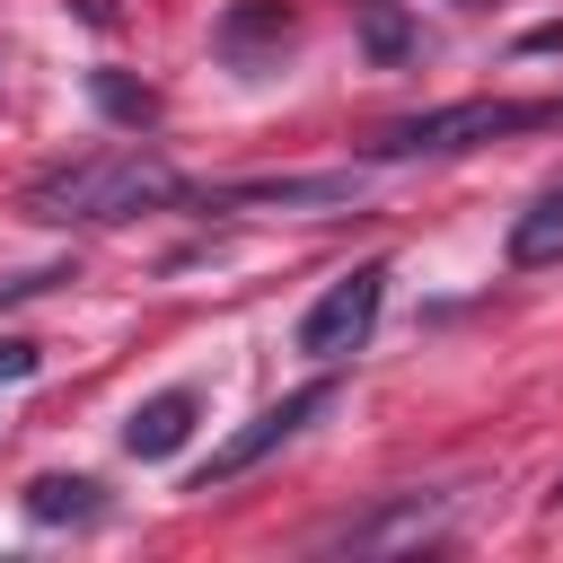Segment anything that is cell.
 Masks as SVG:
<instances>
[{"label":"cell","instance_id":"6da1fadb","mask_svg":"<svg viewBox=\"0 0 563 563\" xmlns=\"http://www.w3.org/2000/svg\"><path fill=\"white\" fill-rule=\"evenodd\" d=\"M167 202H185V176L158 150H88V158L44 167L26 185V211L53 220V229H114V220H141V211H167Z\"/></svg>","mask_w":563,"mask_h":563},{"label":"cell","instance_id":"7a4b0ae2","mask_svg":"<svg viewBox=\"0 0 563 563\" xmlns=\"http://www.w3.org/2000/svg\"><path fill=\"white\" fill-rule=\"evenodd\" d=\"M545 123H563V97H457V106H422V114L378 123L369 158H449V150L501 141V132H545Z\"/></svg>","mask_w":563,"mask_h":563},{"label":"cell","instance_id":"3957f363","mask_svg":"<svg viewBox=\"0 0 563 563\" xmlns=\"http://www.w3.org/2000/svg\"><path fill=\"white\" fill-rule=\"evenodd\" d=\"M317 413H334V378H308V387H290L282 405H264V413H255L246 431H229V440H220V449L202 457L194 493H211V484H238L246 466H264L273 449H290V440H299V431H308Z\"/></svg>","mask_w":563,"mask_h":563},{"label":"cell","instance_id":"277c9868","mask_svg":"<svg viewBox=\"0 0 563 563\" xmlns=\"http://www.w3.org/2000/svg\"><path fill=\"white\" fill-rule=\"evenodd\" d=\"M369 194V176L361 167H282V176H229V185H211L202 202L211 211H352Z\"/></svg>","mask_w":563,"mask_h":563},{"label":"cell","instance_id":"5b68a950","mask_svg":"<svg viewBox=\"0 0 563 563\" xmlns=\"http://www.w3.org/2000/svg\"><path fill=\"white\" fill-rule=\"evenodd\" d=\"M378 308H387V264H352V273L325 282L317 308L299 317V352H308V361H343V352H361L369 325H378Z\"/></svg>","mask_w":563,"mask_h":563},{"label":"cell","instance_id":"8992f818","mask_svg":"<svg viewBox=\"0 0 563 563\" xmlns=\"http://www.w3.org/2000/svg\"><path fill=\"white\" fill-rule=\"evenodd\" d=\"M449 519H457V493H405V501H387V510H369V519H334L325 545H343V554H387V545L440 537Z\"/></svg>","mask_w":563,"mask_h":563},{"label":"cell","instance_id":"52a82bcc","mask_svg":"<svg viewBox=\"0 0 563 563\" xmlns=\"http://www.w3.org/2000/svg\"><path fill=\"white\" fill-rule=\"evenodd\" d=\"M194 422H202V396H194V387H158V396H141V405H132L123 449H132L141 466H158V457H176V449L194 440Z\"/></svg>","mask_w":563,"mask_h":563},{"label":"cell","instance_id":"ba28073f","mask_svg":"<svg viewBox=\"0 0 563 563\" xmlns=\"http://www.w3.org/2000/svg\"><path fill=\"white\" fill-rule=\"evenodd\" d=\"M26 519L35 528H88V519H106V493L88 475H35L26 484Z\"/></svg>","mask_w":563,"mask_h":563},{"label":"cell","instance_id":"9c48e42d","mask_svg":"<svg viewBox=\"0 0 563 563\" xmlns=\"http://www.w3.org/2000/svg\"><path fill=\"white\" fill-rule=\"evenodd\" d=\"M510 264H519V273L563 264V185H554V194H537V202L510 220Z\"/></svg>","mask_w":563,"mask_h":563},{"label":"cell","instance_id":"30bf717a","mask_svg":"<svg viewBox=\"0 0 563 563\" xmlns=\"http://www.w3.org/2000/svg\"><path fill=\"white\" fill-rule=\"evenodd\" d=\"M290 35V9L282 0H238L220 18V53H255V44H282Z\"/></svg>","mask_w":563,"mask_h":563},{"label":"cell","instance_id":"8fae6325","mask_svg":"<svg viewBox=\"0 0 563 563\" xmlns=\"http://www.w3.org/2000/svg\"><path fill=\"white\" fill-rule=\"evenodd\" d=\"M88 97H97V114H106V123H132V132H141V123H158V97H150L141 79H123V70H97V79H88Z\"/></svg>","mask_w":563,"mask_h":563},{"label":"cell","instance_id":"7c38bea8","mask_svg":"<svg viewBox=\"0 0 563 563\" xmlns=\"http://www.w3.org/2000/svg\"><path fill=\"white\" fill-rule=\"evenodd\" d=\"M361 44H369V62H405V53H413V35H405V18H396L387 0L361 9Z\"/></svg>","mask_w":563,"mask_h":563},{"label":"cell","instance_id":"4fadbf2b","mask_svg":"<svg viewBox=\"0 0 563 563\" xmlns=\"http://www.w3.org/2000/svg\"><path fill=\"white\" fill-rule=\"evenodd\" d=\"M44 369V343H0V378H35Z\"/></svg>","mask_w":563,"mask_h":563},{"label":"cell","instance_id":"5bb4252c","mask_svg":"<svg viewBox=\"0 0 563 563\" xmlns=\"http://www.w3.org/2000/svg\"><path fill=\"white\" fill-rule=\"evenodd\" d=\"M53 282H70V273L53 264V273H26V282H0V308H9V299H35V290H53Z\"/></svg>","mask_w":563,"mask_h":563},{"label":"cell","instance_id":"9a60e30c","mask_svg":"<svg viewBox=\"0 0 563 563\" xmlns=\"http://www.w3.org/2000/svg\"><path fill=\"white\" fill-rule=\"evenodd\" d=\"M554 44H563V26H528L519 35V53H554Z\"/></svg>","mask_w":563,"mask_h":563}]
</instances>
